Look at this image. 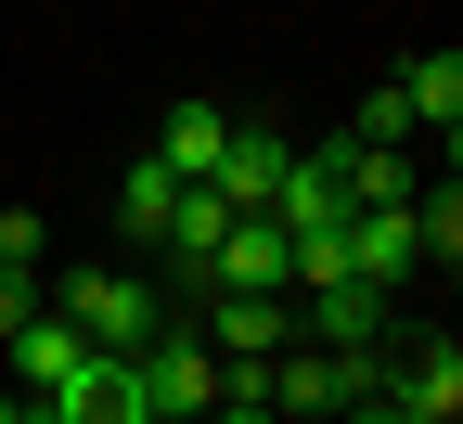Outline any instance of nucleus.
<instances>
[{"label":"nucleus","instance_id":"4468645a","mask_svg":"<svg viewBox=\"0 0 463 424\" xmlns=\"http://www.w3.org/2000/svg\"><path fill=\"white\" fill-rule=\"evenodd\" d=\"M412 231H425V258H438V270L463 258V180H425V193H412Z\"/></svg>","mask_w":463,"mask_h":424},{"label":"nucleus","instance_id":"7ed1b4c3","mask_svg":"<svg viewBox=\"0 0 463 424\" xmlns=\"http://www.w3.org/2000/svg\"><path fill=\"white\" fill-rule=\"evenodd\" d=\"M386 386H399V411L463 424V334H386Z\"/></svg>","mask_w":463,"mask_h":424},{"label":"nucleus","instance_id":"6ab92c4d","mask_svg":"<svg viewBox=\"0 0 463 424\" xmlns=\"http://www.w3.org/2000/svg\"><path fill=\"white\" fill-rule=\"evenodd\" d=\"M206 424H283V411H206Z\"/></svg>","mask_w":463,"mask_h":424},{"label":"nucleus","instance_id":"f257e3e1","mask_svg":"<svg viewBox=\"0 0 463 424\" xmlns=\"http://www.w3.org/2000/svg\"><path fill=\"white\" fill-rule=\"evenodd\" d=\"M52 309H65L90 347H155V322H167V283H142V270H65V283H52Z\"/></svg>","mask_w":463,"mask_h":424},{"label":"nucleus","instance_id":"f03ea898","mask_svg":"<svg viewBox=\"0 0 463 424\" xmlns=\"http://www.w3.org/2000/svg\"><path fill=\"white\" fill-rule=\"evenodd\" d=\"M142 399H155V411H181V424L219 411V347L194 334V309H167V322H155V347H142Z\"/></svg>","mask_w":463,"mask_h":424},{"label":"nucleus","instance_id":"0eeeda50","mask_svg":"<svg viewBox=\"0 0 463 424\" xmlns=\"http://www.w3.org/2000/svg\"><path fill=\"white\" fill-rule=\"evenodd\" d=\"M283 167H297V155H283L270 129H245V116H232V142H219V167H206V193L245 219V206H270V193H283Z\"/></svg>","mask_w":463,"mask_h":424},{"label":"nucleus","instance_id":"2eb2a0df","mask_svg":"<svg viewBox=\"0 0 463 424\" xmlns=\"http://www.w3.org/2000/svg\"><path fill=\"white\" fill-rule=\"evenodd\" d=\"M39 309H52V296H39V270H14V258H0V334H26Z\"/></svg>","mask_w":463,"mask_h":424},{"label":"nucleus","instance_id":"a211bd4d","mask_svg":"<svg viewBox=\"0 0 463 424\" xmlns=\"http://www.w3.org/2000/svg\"><path fill=\"white\" fill-rule=\"evenodd\" d=\"M0 424H26V386H0Z\"/></svg>","mask_w":463,"mask_h":424},{"label":"nucleus","instance_id":"f3484780","mask_svg":"<svg viewBox=\"0 0 463 424\" xmlns=\"http://www.w3.org/2000/svg\"><path fill=\"white\" fill-rule=\"evenodd\" d=\"M425 142H438V180H463V129H425Z\"/></svg>","mask_w":463,"mask_h":424},{"label":"nucleus","instance_id":"6e6552de","mask_svg":"<svg viewBox=\"0 0 463 424\" xmlns=\"http://www.w3.org/2000/svg\"><path fill=\"white\" fill-rule=\"evenodd\" d=\"M0 347H14V386H26V399H52V386H78V373H90V334H78L65 309H39L26 334H0Z\"/></svg>","mask_w":463,"mask_h":424},{"label":"nucleus","instance_id":"ddd939ff","mask_svg":"<svg viewBox=\"0 0 463 424\" xmlns=\"http://www.w3.org/2000/svg\"><path fill=\"white\" fill-rule=\"evenodd\" d=\"M347 142H386V155H412V142H425V116H412V90L386 78L373 103H347Z\"/></svg>","mask_w":463,"mask_h":424},{"label":"nucleus","instance_id":"dca6fc26","mask_svg":"<svg viewBox=\"0 0 463 424\" xmlns=\"http://www.w3.org/2000/svg\"><path fill=\"white\" fill-rule=\"evenodd\" d=\"M0 258H14V270H39V219H26V206H0Z\"/></svg>","mask_w":463,"mask_h":424},{"label":"nucleus","instance_id":"1a4fd4ad","mask_svg":"<svg viewBox=\"0 0 463 424\" xmlns=\"http://www.w3.org/2000/svg\"><path fill=\"white\" fill-rule=\"evenodd\" d=\"M322 155H335V193H347V206H412V193H425V167L386 155V142H322Z\"/></svg>","mask_w":463,"mask_h":424},{"label":"nucleus","instance_id":"aec40b11","mask_svg":"<svg viewBox=\"0 0 463 424\" xmlns=\"http://www.w3.org/2000/svg\"><path fill=\"white\" fill-rule=\"evenodd\" d=\"M142 424H181V411H142ZM194 424H206V411H194Z\"/></svg>","mask_w":463,"mask_h":424},{"label":"nucleus","instance_id":"20e7f679","mask_svg":"<svg viewBox=\"0 0 463 424\" xmlns=\"http://www.w3.org/2000/svg\"><path fill=\"white\" fill-rule=\"evenodd\" d=\"M297 322H309V347H386V334H399V296L347 270V283H322V296H297Z\"/></svg>","mask_w":463,"mask_h":424},{"label":"nucleus","instance_id":"412c9836","mask_svg":"<svg viewBox=\"0 0 463 424\" xmlns=\"http://www.w3.org/2000/svg\"><path fill=\"white\" fill-rule=\"evenodd\" d=\"M450 296H463V258H450Z\"/></svg>","mask_w":463,"mask_h":424},{"label":"nucleus","instance_id":"39448f33","mask_svg":"<svg viewBox=\"0 0 463 424\" xmlns=\"http://www.w3.org/2000/svg\"><path fill=\"white\" fill-rule=\"evenodd\" d=\"M194 334H206L219 360H283L297 309H283V296H194Z\"/></svg>","mask_w":463,"mask_h":424},{"label":"nucleus","instance_id":"423d86ee","mask_svg":"<svg viewBox=\"0 0 463 424\" xmlns=\"http://www.w3.org/2000/svg\"><path fill=\"white\" fill-rule=\"evenodd\" d=\"M347 270H361V283H412L425 270V231H412V206H347Z\"/></svg>","mask_w":463,"mask_h":424},{"label":"nucleus","instance_id":"9b49d317","mask_svg":"<svg viewBox=\"0 0 463 424\" xmlns=\"http://www.w3.org/2000/svg\"><path fill=\"white\" fill-rule=\"evenodd\" d=\"M399 90H412L425 129H463V52H412V65H399Z\"/></svg>","mask_w":463,"mask_h":424},{"label":"nucleus","instance_id":"9d476101","mask_svg":"<svg viewBox=\"0 0 463 424\" xmlns=\"http://www.w3.org/2000/svg\"><path fill=\"white\" fill-rule=\"evenodd\" d=\"M219 142H232V116H219V103H181V116L155 129V167H167V180H206Z\"/></svg>","mask_w":463,"mask_h":424},{"label":"nucleus","instance_id":"f8f14e48","mask_svg":"<svg viewBox=\"0 0 463 424\" xmlns=\"http://www.w3.org/2000/svg\"><path fill=\"white\" fill-rule=\"evenodd\" d=\"M167 206H181V180H167L155 155H142L129 180H116V231H129V245H155V231H167Z\"/></svg>","mask_w":463,"mask_h":424}]
</instances>
